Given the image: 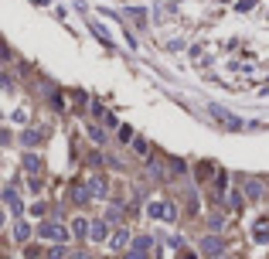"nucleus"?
I'll return each instance as SVG.
<instances>
[{
  "mask_svg": "<svg viewBox=\"0 0 269 259\" xmlns=\"http://www.w3.org/2000/svg\"><path fill=\"white\" fill-rule=\"evenodd\" d=\"M41 140H44V133H41V130H24V136H20V144H24V147H34V144H41Z\"/></svg>",
  "mask_w": 269,
  "mask_h": 259,
  "instance_id": "obj_15",
  "label": "nucleus"
},
{
  "mask_svg": "<svg viewBox=\"0 0 269 259\" xmlns=\"http://www.w3.org/2000/svg\"><path fill=\"white\" fill-rule=\"evenodd\" d=\"M133 150L140 154V157H147V150H150V147H147V140H133Z\"/></svg>",
  "mask_w": 269,
  "mask_h": 259,
  "instance_id": "obj_20",
  "label": "nucleus"
},
{
  "mask_svg": "<svg viewBox=\"0 0 269 259\" xmlns=\"http://www.w3.org/2000/svg\"><path fill=\"white\" fill-rule=\"evenodd\" d=\"M7 259H10V256H7Z\"/></svg>",
  "mask_w": 269,
  "mask_h": 259,
  "instance_id": "obj_23",
  "label": "nucleus"
},
{
  "mask_svg": "<svg viewBox=\"0 0 269 259\" xmlns=\"http://www.w3.org/2000/svg\"><path fill=\"white\" fill-rule=\"evenodd\" d=\"M89 198H92V191H89V184H72V202H78V204H85L89 202Z\"/></svg>",
  "mask_w": 269,
  "mask_h": 259,
  "instance_id": "obj_13",
  "label": "nucleus"
},
{
  "mask_svg": "<svg viewBox=\"0 0 269 259\" xmlns=\"http://www.w3.org/2000/svg\"><path fill=\"white\" fill-rule=\"evenodd\" d=\"M130 20H136V24H143L147 18H143V10H140V7H133V10H130Z\"/></svg>",
  "mask_w": 269,
  "mask_h": 259,
  "instance_id": "obj_21",
  "label": "nucleus"
},
{
  "mask_svg": "<svg viewBox=\"0 0 269 259\" xmlns=\"http://www.w3.org/2000/svg\"><path fill=\"white\" fill-rule=\"evenodd\" d=\"M150 246H154L150 236H140V239L130 242V252H126L123 259H150V256H147V252H150Z\"/></svg>",
  "mask_w": 269,
  "mask_h": 259,
  "instance_id": "obj_2",
  "label": "nucleus"
},
{
  "mask_svg": "<svg viewBox=\"0 0 269 259\" xmlns=\"http://www.w3.org/2000/svg\"><path fill=\"white\" fill-rule=\"evenodd\" d=\"M89 191H92V198H106V178L102 174H92L89 178Z\"/></svg>",
  "mask_w": 269,
  "mask_h": 259,
  "instance_id": "obj_12",
  "label": "nucleus"
},
{
  "mask_svg": "<svg viewBox=\"0 0 269 259\" xmlns=\"http://www.w3.org/2000/svg\"><path fill=\"white\" fill-rule=\"evenodd\" d=\"M38 236L44 242H61V246H65V242H68V228L55 218V222H41L38 225Z\"/></svg>",
  "mask_w": 269,
  "mask_h": 259,
  "instance_id": "obj_1",
  "label": "nucleus"
},
{
  "mask_svg": "<svg viewBox=\"0 0 269 259\" xmlns=\"http://www.w3.org/2000/svg\"><path fill=\"white\" fill-rule=\"evenodd\" d=\"M10 239H14V242H27V239H31V225L24 222V218H17L14 228H10Z\"/></svg>",
  "mask_w": 269,
  "mask_h": 259,
  "instance_id": "obj_9",
  "label": "nucleus"
},
{
  "mask_svg": "<svg viewBox=\"0 0 269 259\" xmlns=\"http://www.w3.org/2000/svg\"><path fill=\"white\" fill-rule=\"evenodd\" d=\"M68 259H92V256H89L85 249H78V252H72V256H68Z\"/></svg>",
  "mask_w": 269,
  "mask_h": 259,
  "instance_id": "obj_22",
  "label": "nucleus"
},
{
  "mask_svg": "<svg viewBox=\"0 0 269 259\" xmlns=\"http://www.w3.org/2000/svg\"><path fill=\"white\" fill-rule=\"evenodd\" d=\"M212 116H215V120H218V123H225V126H229V130H239V126H242V123H239V120H235L232 112L218 110V106H212Z\"/></svg>",
  "mask_w": 269,
  "mask_h": 259,
  "instance_id": "obj_10",
  "label": "nucleus"
},
{
  "mask_svg": "<svg viewBox=\"0 0 269 259\" xmlns=\"http://www.w3.org/2000/svg\"><path fill=\"white\" fill-rule=\"evenodd\" d=\"M256 242H269V225H256Z\"/></svg>",
  "mask_w": 269,
  "mask_h": 259,
  "instance_id": "obj_18",
  "label": "nucleus"
},
{
  "mask_svg": "<svg viewBox=\"0 0 269 259\" xmlns=\"http://www.w3.org/2000/svg\"><path fill=\"white\" fill-rule=\"evenodd\" d=\"M72 232H75L78 239H89V232H92V222H85V218H75V222H72Z\"/></svg>",
  "mask_w": 269,
  "mask_h": 259,
  "instance_id": "obj_14",
  "label": "nucleus"
},
{
  "mask_svg": "<svg viewBox=\"0 0 269 259\" xmlns=\"http://www.w3.org/2000/svg\"><path fill=\"white\" fill-rule=\"evenodd\" d=\"M242 194H246L249 202H263V198H266V184L256 181V178H246V181H242Z\"/></svg>",
  "mask_w": 269,
  "mask_h": 259,
  "instance_id": "obj_4",
  "label": "nucleus"
},
{
  "mask_svg": "<svg viewBox=\"0 0 269 259\" xmlns=\"http://www.w3.org/2000/svg\"><path fill=\"white\" fill-rule=\"evenodd\" d=\"M89 239H92V242H109V218H99V222H92Z\"/></svg>",
  "mask_w": 269,
  "mask_h": 259,
  "instance_id": "obj_8",
  "label": "nucleus"
},
{
  "mask_svg": "<svg viewBox=\"0 0 269 259\" xmlns=\"http://www.w3.org/2000/svg\"><path fill=\"white\" fill-rule=\"evenodd\" d=\"M24 170L27 174H41L44 170V160H41L38 154H24Z\"/></svg>",
  "mask_w": 269,
  "mask_h": 259,
  "instance_id": "obj_11",
  "label": "nucleus"
},
{
  "mask_svg": "<svg viewBox=\"0 0 269 259\" xmlns=\"http://www.w3.org/2000/svg\"><path fill=\"white\" fill-rule=\"evenodd\" d=\"M3 202H7V208H10V215H20V212H24V202L17 198L14 184H7V188H3Z\"/></svg>",
  "mask_w": 269,
  "mask_h": 259,
  "instance_id": "obj_6",
  "label": "nucleus"
},
{
  "mask_svg": "<svg viewBox=\"0 0 269 259\" xmlns=\"http://www.w3.org/2000/svg\"><path fill=\"white\" fill-rule=\"evenodd\" d=\"M106 218H109V222H119V218H123V204H109Z\"/></svg>",
  "mask_w": 269,
  "mask_h": 259,
  "instance_id": "obj_16",
  "label": "nucleus"
},
{
  "mask_svg": "<svg viewBox=\"0 0 269 259\" xmlns=\"http://www.w3.org/2000/svg\"><path fill=\"white\" fill-rule=\"evenodd\" d=\"M89 136H92V140H96L99 147H102V144H106V133H102V130H99V126H89Z\"/></svg>",
  "mask_w": 269,
  "mask_h": 259,
  "instance_id": "obj_17",
  "label": "nucleus"
},
{
  "mask_svg": "<svg viewBox=\"0 0 269 259\" xmlns=\"http://www.w3.org/2000/svg\"><path fill=\"white\" fill-rule=\"evenodd\" d=\"M119 140H123V144H133V130H130V126H119Z\"/></svg>",
  "mask_w": 269,
  "mask_h": 259,
  "instance_id": "obj_19",
  "label": "nucleus"
},
{
  "mask_svg": "<svg viewBox=\"0 0 269 259\" xmlns=\"http://www.w3.org/2000/svg\"><path fill=\"white\" fill-rule=\"evenodd\" d=\"M130 242H133V236H130V228H116L113 236H109V249H126V246H130Z\"/></svg>",
  "mask_w": 269,
  "mask_h": 259,
  "instance_id": "obj_7",
  "label": "nucleus"
},
{
  "mask_svg": "<svg viewBox=\"0 0 269 259\" xmlns=\"http://www.w3.org/2000/svg\"><path fill=\"white\" fill-rule=\"evenodd\" d=\"M191 259H194V256H191Z\"/></svg>",
  "mask_w": 269,
  "mask_h": 259,
  "instance_id": "obj_24",
  "label": "nucleus"
},
{
  "mask_svg": "<svg viewBox=\"0 0 269 259\" xmlns=\"http://www.w3.org/2000/svg\"><path fill=\"white\" fill-rule=\"evenodd\" d=\"M147 212H150L154 218H164V222H174V215H177V208H174L171 202H160V198L147 204Z\"/></svg>",
  "mask_w": 269,
  "mask_h": 259,
  "instance_id": "obj_3",
  "label": "nucleus"
},
{
  "mask_svg": "<svg viewBox=\"0 0 269 259\" xmlns=\"http://www.w3.org/2000/svg\"><path fill=\"white\" fill-rule=\"evenodd\" d=\"M222 249H225V246H222V239H218V236H205V239H201V256H222Z\"/></svg>",
  "mask_w": 269,
  "mask_h": 259,
  "instance_id": "obj_5",
  "label": "nucleus"
}]
</instances>
